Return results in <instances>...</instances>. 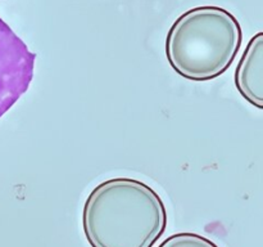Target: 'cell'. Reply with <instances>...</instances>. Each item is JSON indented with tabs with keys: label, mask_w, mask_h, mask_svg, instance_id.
I'll return each mask as SVG.
<instances>
[{
	"label": "cell",
	"mask_w": 263,
	"mask_h": 247,
	"mask_svg": "<svg viewBox=\"0 0 263 247\" xmlns=\"http://www.w3.org/2000/svg\"><path fill=\"white\" fill-rule=\"evenodd\" d=\"M241 41V26L233 13L217 5H202L175 21L166 38V57L180 76L210 81L230 68Z\"/></svg>",
	"instance_id": "7a4b0ae2"
},
{
	"label": "cell",
	"mask_w": 263,
	"mask_h": 247,
	"mask_svg": "<svg viewBox=\"0 0 263 247\" xmlns=\"http://www.w3.org/2000/svg\"><path fill=\"white\" fill-rule=\"evenodd\" d=\"M235 86L254 107L263 108V32L249 40L235 69Z\"/></svg>",
	"instance_id": "277c9868"
},
{
	"label": "cell",
	"mask_w": 263,
	"mask_h": 247,
	"mask_svg": "<svg viewBox=\"0 0 263 247\" xmlns=\"http://www.w3.org/2000/svg\"><path fill=\"white\" fill-rule=\"evenodd\" d=\"M158 247H220L212 239L192 232H180L167 237Z\"/></svg>",
	"instance_id": "5b68a950"
},
{
	"label": "cell",
	"mask_w": 263,
	"mask_h": 247,
	"mask_svg": "<svg viewBox=\"0 0 263 247\" xmlns=\"http://www.w3.org/2000/svg\"><path fill=\"white\" fill-rule=\"evenodd\" d=\"M166 228L163 200L138 179L102 182L82 208V231L90 247H153Z\"/></svg>",
	"instance_id": "6da1fadb"
},
{
	"label": "cell",
	"mask_w": 263,
	"mask_h": 247,
	"mask_svg": "<svg viewBox=\"0 0 263 247\" xmlns=\"http://www.w3.org/2000/svg\"><path fill=\"white\" fill-rule=\"evenodd\" d=\"M36 54L0 18V117L27 92Z\"/></svg>",
	"instance_id": "3957f363"
}]
</instances>
